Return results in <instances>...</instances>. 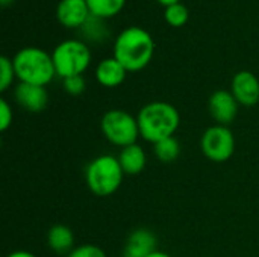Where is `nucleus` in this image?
Wrapping results in <instances>:
<instances>
[{
  "label": "nucleus",
  "mask_w": 259,
  "mask_h": 257,
  "mask_svg": "<svg viewBox=\"0 0 259 257\" xmlns=\"http://www.w3.org/2000/svg\"><path fill=\"white\" fill-rule=\"evenodd\" d=\"M112 50V56L127 73H137L150 64L155 53V41L146 29L129 26L117 35Z\"/></svg>",
  "instance_id": "obj_1"
},
{
  "label": "nucleus",
  "mask_w": 259,
  "mask_h": 257,
  "mask_svg": "<svg viewBox=\"0 0 259 257\" xmlns=\"http://www.w3.org/2000/svg\"><path fill=\"white\" fill-rule=\"evenodd\" d=\"M137 120L140 136L152 145L165 138L175 136L181 126L179 111L171 103L161 100L144 105L140 109Z\"/></svg>",
  "instance_id": "obj_2"
},
{
  "label": "nucleus",
  "mask_w": 259,
  "mask_h": 257,
  "mask_svg": "<svg viewBox=\"0 0 259 257\" xmlns=\"http://www.w3.org/2000/svg\"><path fill=\"white\" fill-rule=\"evenodd\" d=\"M15 76L21 83L47 86L55 77L56 70L53 65L52 53L39 47L20 48L12 58Z\"/></svg>",
  "instance_id": "obj_3"
},
{
  "label": "nucleus",
  "mask_w": 259,
  "mask_h": 257,
  "mask_svg": "<svg viewBox=\"0 0 259 257\" xmlns=\"http://www.w3.org/2000/svg\"><path fill=\"white\" fill-rule=\"evenodd\" d=\"M124 171L118 158L102 155L94 158L85 168V182L88 189L97 197H109L115 194L124 179Z\"/></svg>",
  "instance_id": "obj_4"
},
{
  "label": "nucleus",
  "mask_w": 259,
  "mask_h": 257,
  "mask_svg": "<svg viewBox=\"0 0 259 257\" xmlns=\"http://www.w3.org/2000/svg\"><path fill=\"white\" fill-rule=\"evenodd\" d=\"M52 59L58 77L83 76L91 65V50L82 39H65L53 48Z\"/></svg>",
  "instance_id": "obj_5"
},
{
  "label": "nucleus",
  "mask_w": 259,
  "mask_h": 257,
  "mask_svg": "<svg viewBox=\"0 0 259 257\" xmlns=\"http://www.w3.org/2000/svg\"><path fill=\"white\" fill-rule=\"evenodd\" d=\"M100 129L105 139L120 148L137 144L138 138H141L137 117L123 109H111L105 112L100 121Z\"/></svg>",
  "instance_id": "obj_6"
},
{
  "label": "nucleus",
  "mask_w": 259,
  "mask_h": 257,
  "mask_svg": "<svg viewBox=\"0 0 259 257\" xmlns=\"http://www.w3.org/2000/svg\"><path fill=\"white\" fill-rule=\"evenodd\" d=\"M235 136L229 126L214 124L200 138V150L206 159L215 164L228 162L235 153Z\"/></svg>",
  "instance_id": "obj_7"
},
{
  "label": "nucleus",
  "mask_w": 259,
  "mask_h": 257,
  "mask_svg": "<svg viewBox=\"0 0 259 257\" xmlns=\"http://www.w3.org/2000/svg\"><path fill=\"white\" fill-rule=\"evenodd\" d=\"M209 114L217 124L229 126L234 123L238 114L240 103L234 97V94L228 89H217L211 94L208 101Z\"/></svg>",
  "instance_id": "obj_8"
},
{
  "label": "nucleus",
  "mask_w": 259,
  "mask_h": 257,
  "mask_svg": "<svg viewBox=\"0 0 259 257\" xmlns=\"http://www.w3.org/2000/svg\"><path fill=\"white\" fill-rule=\"evenodd\" d=\"M14 100L24 111L30 114H39L49 105V92L46 86L18 82V85L14 88Z\"/></svg>",
  "instance_id": "obj_9"
},
{
  "label": "nucleus",
  "mask_w": 259,
  "mask_h": 257,
  "mask_svg": "<svg viewBox=\"0 0 259 257\" xmlns=\"http://www.w3.org/2000/svg\"><path fill=\"white\" fill-rule=\"evenodd\" d=\"M231 92L240 106H255L259 101V79L252 71H238L232 79Z\"/></svg>",
  "instance_id": "obj_10"
},
{
  "label": "nucleus",
  "mask_w": 259,
  "mask_h": 257,
  "mask_svg": "<svg viewBox=\"0 0 259 257\" xmlns=\"http://www.w3.org/2000/svg\"><path fill=\"white\" fill-rule=\"evenodd\" d=\"M91 12L87 0H61L56 6V20L68 29H80Z\"/></svg>",
  "instance_id": "obj_11"
},
{
  "label": "nucleus",
  "mask_w": 259,
  "mask_h": 257,
  "mask_svg": "<svg viewBox=\"0 0 259 257\" xmlns=\"http://www.w3.org/2000/svg\"><path fill=\"white\" fill-rule=\"evenodd\" d=\"M158 239L155 233L149 229H137L134 230L124 244L123 257H147L155 253Z\"/></svg>",
  "instance_id": "obj_12"
},
{
  "label": "nucleus",
  "mask_w": 259,
  "mask_h": 257,
  "mask_svg": "<svg viewBox=\"0 0 259 257\" xmlns=\"http://www.w3.org/2000/svg\"><path fill=\"white\" fill-rule=\"evenodd\" d=\"M94 74H96L97 82L102 86L117 88L124 82V79L127 76V70L112 56V58L102 59L96 67Z\"/></svg>",
  "instance_id": "obj_13"
},
{
  "label": "nucleus",
  "mask_w": 259,
  "mask_h": 257,
  "mask_svg": "<svg viewBox=\"0 0 259 257\" xmlns=\"http://www.w3.org/2000/svg\"><path fill=\"white\" fill-rule=\"evenodd\" d=\"M117 158L126 176H137L143 173L147 165V153L140 144L121 148Z\"/></svg>",
  "instance_id": "obj_14"
},
{
  "label": "nucleus",
  "mask_w": 259,
  "mask_h": 257,
  "mask_svg": "<svg viewBox=\"0 0 259 257\" xmlns=\"http://www.w3.org/2000/svg\"><path fill=\"white\" fill-rule=\"evenodd\" d=\"M47 245L56 254H68L74 248V233L64 224H56L47 232Z\"/></svg>",
  "instance_id": "obj_15"
},
{
  "label": "nucleus",
  "mask_w": 259,
  "mask_h": 257,
  "mask_svg": "<svg viewBox=\"0 0 259 257\" xmlns=\"http://www.w3.org/2000/svg\"><path fill=\"white\" fill-rule=\"evenodd\" d=\"M80 30V35H82V41L85 42H94V44H102L105 42L109 35H111V30L106 24V20L100 18V17H96V15H90V18L83 23V26L79 29Z\"/></svg>",
  "instance_id": "obj_16"
},
{
  "label": "nucleus",
  "mask_w": 259,
  "mask_h": 257,
  "mask_svg": "<svg viewBox=\"0 0 259 257\" xmlns=\"http://www.w3.org/2000/svg\"><path fill=\"white\" fill-rule=\"evenodd\" d=\"M90 12L103 20L115 17L126 5V0H87Z\"/></svg>",
  "instance_id": "obj_17"
},
{
  "label": "nucleus",
  "mask_w": 259,
  "mask_h": 257,
  "mask_svg": "<svg viewBox=\"0 0 259 257\" xmlns=\"http://www.w3.org/2000/svg\"><path fill=\"white\" fill-rule=\"evenodd\" d=\"M153 153L161 162L171 164L181 156V144L175 136H170L153 144Z\"/></svg>",
  "instance_id": "obj_18"
},
{
  "label": "nucleus",
  "mask_w": 259,
  "mask_h": 257,
  "mask_svg": "<svg viewBox=\"0 0 259 257\" xmlns=\"http://www.w3.org/2000/svg\"><path fill=\"white\" fill-rule=\"evenodd\" d=\"M188 18H190V12H188V8L184 3H176V5L167 6L164 9V20L171 27L185 26Z\"/></svg>",
  "instance_id": "obj_19"
},
{
  "label": "nucleus",
  "mask_w": 259,
  "mask_h": 257,
  "mask_svg": "<svg viewBox=\"0 0 259 257\" xmlns=\"http://www.w3.org/2000/svg\"><path fill=\"white\" fill-rule=\"evenodd\" d=\"M15 79L17 76H15L12 59H9L8 56H2L0 58V91L2 92L8 91L12 86Z\"/></svg>",
  "instance_id": "obj_20"
},
{
  "label": "nucleus",
  "mask_w": 259,
  "mask_h": 257,
  "mask_svg": "<svg viewBox=\"0 0 259 257\" xmlns=\"http://www.w3.org/2000/svg\"><path fill=\"white\" fill-rule=\"evenodd\" d=\"M62 86L67 94L80 95L87 88V82H85L83 76H71V77L62 79Z\"/></svg>",
  "instance_id": "obj_21"
},
{
  "label": "nucleus",
  "mask_w": 259,
  "mask_h": 257,
  "mask_svg": "<svg viewBox=\"0 0 259 257\" xmlns=\"http://www.w3.org/2000/svg\"><path fill=\"white\" fill-rule=\"evenodd\" d=\"M67 257H108L106 253L94 245V244H83V245H79V247H74Z\"/></svg>",
  "instance_id": "obj_22"
},
{
  "label": "nucleus",
  "mask_w": 259,
  "mask_h": 257,
  "mask_svg": "<svg viewBox=\"0 0 259 257\" xmlns=\"http://www.w3.org/2000/svg\"><path fill=\"white\" fill-rule=\"evenodd\" d=\"M14 121V111L12 106L9 105V101L6 98L0 100V130L6 132Z\"/></svg>",
  "instance_id": "obj_23"
},
{
  "label": "nucleus",
  "mask_w": 259,
  "mask_h": 257,
  "mask_svg": "<svg viewBox=\"0 0 259 257\" xmlns=\"http://www.w3.org/2000/svg\"><path fill=\"white\" fill-rule=\"evenodd\" d=\"M6 257H36L33 253L30 251H26V250H17V251H12L9 253Z\"/></svg>",
  "instance_id": "obj_24"
},
{
  "label": "nucleus",
  "mask_w": 259,
  "mask_h": 257,
  "mask_svg": "<svg viewBox=\"0 0 259 257\" xmlns=\"http://www.w3.org/2000/svg\"><path fill=\"white\" fill-rule=\"evenodd\" d=\"M158 3H161L164 8L167 6H171V5H176V3H181V0H156Z\"/></svg>",
  "instance_id": "obj_25"
},
{
  "label": "nucleus",
  "mask_w": 259,
  "mask_h": 257,
  "mask_svg": "<svg viewBox=\"0 0 259 257\" xmlns=\"http://www.w3.org/2000/svg\"><path fill=\"white\" fill-rule=\"evenodd\" d=\"M147 257H173V256H170V254H168V253H165V251L156 250L155 253H152L150 256H147Z\"/></svg>",
  "instance_id": "obj_26"
},
{
  "label": "nucleus",
  "mask_w": 259,
  "mask_h": 257,
  "mask_svg": "<svg viewBox=\"0 0 259 257\" xmlns=\"http://www.w3.org/2000/svg\"><path fill=\"white\" fill-rule=\"evenodd\" d=\"M12 2H14V0H0V3H2V6H3V8H8Z\"/></svg>",
  "instance_id": "obj_27"
}]
</instances>
